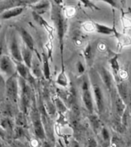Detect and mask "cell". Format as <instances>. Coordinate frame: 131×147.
<instances>
[{
  "instance_id": "1",
  "label": "cell",
  "mask_w": 131,
  "mask_h": 147,
  "mask_svg": "<svg viewBox=\"0 0 131 147\" xmlns=\"http://www.w3.org/2000/svg\"><path fill=\"white\" fill-rule=\"evenodd\" d=\"M51 18L55 24L56 28L58 41H59L61 57V69L64 68V59H63V51H64V37L66 30V19L64 17L62 8L58 5H51Z\"/></svg>"
},
{
  "instance_id": "2",
  "label": "cell",
  "mask_w": 131,
  "mask_h": 147,
  "mask_svg": "<svg viewBox=\"0 0 131 147\" xmlns=\"http://www.w3.org/2000/svg\"><path fill=\"white\" fill-rule=\"evenodd\" d=\"M17 79L15 75L10 76V78L6 81V92L7 95L11 100L16 102L18 99V87Z\"/></svg>"
},
{
  "instance_id": "3",
  "label": "cell",
  "mask_w": 131,
  "mask_h": 147,
  "mask_svg": "<svg viewBox=\"0 0 131 147\" xmlns=\"http://www.w3.org/2000/svg\"><path fill=\"white\" fill-rule=\"evenodd\" d=\"M82 98L85 107L90 113H93L94 110V103L92 95L89 88V84L87 80H84L82 85Z\"/></svg>"
},
{
  "instance_id": "4",
  "label": "cell",
  "mask_w": 131,
  "mask_h": 147,
  "mask_svg": "<svg viewBox=\"0 0 131 147\" xmlns=\"http://www.w3.org/2000/svg\"><path fill=\"white\" fill-rule=\"evenodd\" d=\"M0 70L7 75H13L16 71V67L13 61L9 56L3 55L0 59Z\"/></svg>"
},
{
  "instance_id": "5",
  "label": "cell",
  "mask_w": 131,
  "mask_h": 147,
  "mask_svg": "<svg viewBox=\"0 0 131 147\" xmlns=\"http://www.w3.org/2000/svg\"><path fill=\"white\" fill-rule=\"evenodd\" d=\"M9 47H10V53H11L14 60H16V62L22 61V55H21V50L19 48V45H18V40H17L16 35L15 34H11Z\"/></svg>"
},
{
  "instance_id": "6",
  "label": "cell",
  "mask_w": 131,
  "mask_h": 147,
  "mask_svg": "<svg viewBox=\"0 0 131 147\" xmlns=\"http://www.w3.org/2000/svg\"><path fill=\"white\" fill-rule=\"evenodd\" d=\"M33 126H34V129L35 135L41 140H43L45 138V129H44L43 125L41 123V118H40V115L37 112L34 113V117H33Z\"/></svg>"
},
{
  "instance_id": "7",
  "label": "cell",
  "mask_w": 131,
  "mask_h": 147,
  "mask_svg": "<svg viewBox=\"0 0 131 147\" xmlns=\"http://www.w3.org/2000/svg\"><path fill=\"white\" fill-rule=\"evenodd\" d=\"M21 86H22V102L24 110H26L29 105L30 100H31V90L29 87L25 83V80H24L23 78L22 79Z\"/></svg>"
},
{
  "instance_id": "8",
  "label": "cell",
  "mask_w": 131,
  "mask_h": 147,
  "mask_svg": "<svg viewBox=\"0 0 131 147\" xmlns=\"http://www.w3.org/2000/svg\"><path fill=\"white\" fill-rule=\"evenodd\" d=\"M24 9H25V7L23 5H18L13 8H10L3 11V13L0 15V18L2 19H10V18L21 15L24 11Z\"/></svg>"
},
{
  "instance_id": "9",
  "label": "cell",
  "mask_w": 131,
  "mask_h": 147,
  "mask_svg": "<svg viewBox=\"0 0 131 147\" xmlns=\"http://www.w3.org/2000/svg\"><path fill=\"white\" fill-rule=\"evenodd\" d=\"M51 6V4L49 0H39L35 2V4L32 6V9L34 11L39 15H41L48 11Z\"/></svg>"
},
{
  "instance_id": "10",
  "label": "cell",
  "mask_w": 131,
  "mask_h": 147,
  "mask_svg": "<svg viewBox=\"0 0 131 147\" xmlns=\"http://www.w3.org/2000/svg\"><path fill=\"white\" fill-rule=\"evenodd\" d=\"M94 92L97 110L99 112H102L103 110V96L102 90L98 85H94Z\"/></svg>"
},
{
  "instance_id": "11",
  "label": "cell",
  "mask_w": 131,
  "mask_h": 147,
  "mask_svg": "<svg viewBox=\"0 0 131 147\" xmlns=\"http://www.w3.org/2000/svg\"><path fill=\"white\" fill-rule=\"evenodd\" d=\"M19 32H20L21 36H22L23 41H24L25 45L29 48L30 50H32L33 51L34 49V42L33 38H32V35L22 28H21L19 29Z\"/></svg>"
},
{
  "instance_id": "12",
  "label": "cell",
  "mask_w": 131,
  "mask_h": 147,
  "mask_svg": "<svg viewBox=\"0 0 131 147\" xmlns=\"http://www.w3.org/2000/svg\"><path fill=\"white\" fill-rule=\"evenodd\" d=\"M21 55H22V61H24L25 64L26 66L30 68L31 64H32V51L30 50L29 48L26 47L25 45H22V49H21Z\"/></svg>"
},
{
  "instance_id": "13",
  "label": "cell",
  "mask_w": 131,
  "mask_h": 147,
  "mask_svg": "<svg viewBox=\"0 0 131 147\" xmlns=\"http://www.w3.org/2000/svg\"><path fill=\"white\" fill-rule=\"evenodd\" d=\"M32 16H33V18H34V20L36 21L39 25H41V26H42L43 28H45L48 31V33L52 35L53 28L51 27V25H49L43 18H42V16H41V15H39V14H38L37 12L33 11V12H32Z\"/></svg>"
},
{
  "instance_id": "14",
  "label": "cell",
  "mask_w": 131,
  "mask_h": 147,
  "mask_svg": "<svg viewBox=\"0 0 131 147\" xmlns=\"http://www.w3.org/2000/svg\"><path fill=\"white\" fill-rule=\"evenodd\" d=\"M94 26L96 28V31L100 34H117L116 29L114 28H110L107 25L99 24V23H94Z\"/></svg>"
},
{
  "instance_id": "15",
  "label": "cell",
  "mask_w": 131,
  "mask_h": 147,
  "mask_svg": "<svg viewBox=\"0 0 131 147\" xmlns=\"http://www.w3.org/2000/svg\"><path fill=\"white\" fill-rule=\"evenodd\" d=\"M16 71L24 80H26L28 79L29 77L28 67L25 64H22V62H16Z\"/></svg>"
},
{
  "instance_id": "16",
  "label": "cell",
  "mask_w": 131,
  "mask_h": 147,
  "mask_svg": "<svg viewBox=\"0 0 131 147\" xmlns=\"http://www.w3.org/2000/svg\"><path fill=\"white\" fill-rule=\"evenodd\" d=\"M117 88H118L120 97L124 103H126L128 100V89H127L126 84L124 82L120 83L119 84L117 85Z\"/></svg>"
},
{
  "instance_id": "17",
  "label": "cell",
  "mask_w": 131,
  "mask_h": 147,
  "mask_svg": "<svg viewBox=\"0 0 131 147\" xmlns=\"http://www.w3.org/2000/svg\"><path fill=\"white\" fill-rule=\"evenodd\" d=\"M101 76L103 78V83L105 84V85L107 87L109 90L111 89L113 84V80H112V76L109 73V71H107L106 69L102 68L101 69Z\"/></svg>"
},
{
  "instance_id": "18",
  "label": "cell",
  "mask_w": 131,
  "mask_h": 147,
  "mask_svg": "<svg viewBox=\"0 0 131 147\" xmlns=\"http://www.w3.org/2000/svg\"><path fill=\"white\" fill-rule=\"evenodd\" d=\"M56 83L60 86H61V87H67L68 84V78H67L66 74H65L64 68L61 69V71L57 76Z\"/></svg>"
},
{
  "instance_id": "19",
  "label": "cell",
  "mask_w": 131,
  "mask_h": 147,
  "mask_svg": "<svg viewBox=\"0 0 131 147\" xmlns=\"http://www.w3.org/2000/svg\"><path fill=\"white\" fill-rule=\"evenodd\" d=\"M30 68H32V74L38 78H40L41 76V70L40 67V63L37 59H32V64Z\"/></svg>"
},
{
  "instance_id": "20",
  "label": "cell",
  "mask_w": 131,
  "mask_h": 147,
  "mask_svg": "<svg viewBox=\"0 0 131 147\" xmlns=\"http://www.w3.org/2000/svg\"><path fill=\"white\" fill-rule=\"evenodd\" d=\"M43 74L46 79H50V67H49V61L47 55L43 54Z\"/></svg>"
},
{
  "instance_id": "21",
  "label": "cell",
  "mask_w": 131,
  "mask_h": 147,
  "mask_svg": "<svg viewBox=\"0 0 131 147\" xmlns=\"http://www.w3.org/2000/svg\"><path fill=\"white\" fill-rule=\"evenodd\" d=\"M118 56L117 55H115L114 57H113L110 61V65H111V67H112L113 71L114 72L115 75H117L118 74V71H119L120 69V65L119 63H118Z\"/></svg>"
},
{
  "instance_id": "22",
  "label": "cell",
  "mask_w": 131,
  "mask_h": 147,
  "mask_svg": "<svg viewBox=\"0 0 131 147\" xmlns=\"http://www.w3.org/2000/svg\"><path fill=\"white\" fill-rule=\"evenodd\" d=\"M84 56L85 58L87 60V63L88 62H91L93 57H94V53H93V49H92L91 46L88 45L84 51Z\"/></svg>"
},
{
  "instance_id": "23",
  "label": "cell",
  "mask_w": 131,
  "mask_h": 147,
  "mask_svg": "<svg viewBox=\"0 0 131 147\" xmlns=\"http://www.w3.org/2000/svg\"><path fill=\"white\" fill-rule=\"evenodd\" d=\"M90 122H91L92 126H93V128H94V130L95 132H97V130L100 129V126H101V124H100V121L97 119V117L96 116H91L90 117Z\"/></svg>"
},
{
  "instance_id": "24",
  "label": "cell",
  "mask_w": 131,
  "mask_h": 147,
  "mask_svg": "<svg viewBox=\"0 0 131 147\" xmlns=\"http://www.w3.org/2000/svg\"><path fill=\"white\" fill-rule=\"evenodd\" d=\"M80 2H82L83 5L86 8H89V9H96V10H100L98 7L94 3H93L90 0H80Z\"/></svg>"
},
{
  "instance_id": "25",
  "label": "cell",
  "mask_w": 131,
  "mask_h": 147,
  "mask_svg": "<svg viewBox=\"0 0 131 147\" xmlns=\"http://www.w3.org/2000/svg\"><path fill=\"white\" fill-rule=\"evenodd\" d=\"M55 103H56V106H57V108L58 109L60 112H65L66 111V107L63 104L62 101L61 100L57 98L55 100Z\"/></svg>"
},
{
  "instance_id": "26",
  "label": "cell",
  "mask_w": 131,
  "mask_h": 147,
  "mask_svg": "<svg viewBox=\"0 0 131 147\" xmlns=\"http://www.w3.org/2000/svg\"><path fill=\"white\" fill-rule=\"evenodd\" d=\"M101 133H102V135H103V139L105 140H107L109 139V133H108L107 129L106 128H103L102 129V130H101Z\"/></svg>"
},
{
  "instance_id": "27",
  "label": "cell",
  "mask_w": 131,
  "mask_h": 147,
  "mask_svg": "<svg viewBox=\"0 0 131 147\" xmlns=\"http://www.w3.org/2000/svg\"><path fill=\"white\" fill-rule=\"evenodd\" d=\"M101 1L106 2V3H107V4H109L112 7H114V8L117 7V3L115 2L114 0H101Z\"/></svg>"
},
{
  "instance_id": "28",
  "label": "cell",
  "mask_w": 131,
  "mask_h": 147,
  "mask_svg": "<svg viewBox=\"0 0 131 147\" xmlns=\"http://www.w3.org/2000/svg\"><path fill=\"white\" fill-rule=\"evenodd\" d=\"M77 67H78V72L80 74H82L84 71V65L82 64V63L80 61H79L77 64Z\"/></svg>"
},
{
  "instance_id": "29",
  "label": "cell",
  "mask_w": 131,
  "mask_h": 147,
  "mask_svg": "<svg viewBox=\"0 0 131 147\" xmlns=\"http://www.w3.org/2000/svg\"><path fill=\"white\" fill-rule=\"evenodd\" d=\"M53 1L55 5H61L63 2V0H53Z\"/></svg>"
},
{
  "instance_id": "30",
  "label": "cell",
  "mask_w": 131,
  "mask_h": 147,
  "mask_svg": "<svg viewBox=\"0 0 131 147\" xmlns=\"http://www.w3.org/2000/svg\"><path fill=\"white\" fill-rule=\"evenodd\" d=\"M30 2H33V3H35V2H37L38 1H39V0H28Z\"/></svg>"
},
{
  "instance_id": "31",
  "label": "cell",
  "mask_w": 131,
  "mask_h": 147,
  "mask_svg": "<svg viewBox=\"0 0 131 147\" xmlns=\"http://www.w3.org/2000/svg\"><path fill=\"white\" fill-rule=\"evenodd\" d=\"M2 146V144H1V143H0V146Z\"/></svg>"
},
{
  "instance_id": "32",
  "label": "cell",
  "mask_w": 131,
  "mask_h": 147,
  "mask_svg": "<svg viewBox=\"0 0 131 147\" xmlns=\"http://www.w3.org/2000/svg\"><path fill=\"white\" fill-rule=\"evenodd\" d=\"M0 1H2V0H0Z\"/></svg>"
}]
</instances>
